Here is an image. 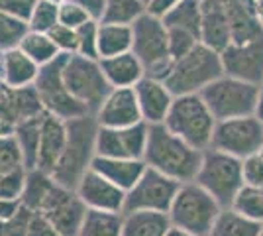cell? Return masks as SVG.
<instances>
[{
    "label": "cell",
    "mask_w": 263,
    "mask_h": 236,
    "mask_svg": "<svg viewBox=\"0 0 263 236\" xmlns=\"http://www.w3.org/2000/svg\"><path fill=\"white\" fill-rule=\"evenodd\" d=\"M143 161L147 168L157 169L171 179L189 183L197 179L202 152L175 136L165 124H152Z\"/></svg>",
    "instance_id": "6da1fadb"
},
{
    "label": "cell",
    "mask_w": 263,
    "mask_h": 236,
    "mask_svg": "<svg viewBox=\"0 0 263 236\" xmlns=\"http://www.w3.org/2000/svg\"><path fill=\"white\" fill-rule=\"evenodd\" d=\"M97 134H99V122L95 114H85L73 120H67L65 150L51 173V177L59 185L77 189L81 177L90 169L92 159L97 157Z\"/></svg>",
    "instance_id": "7a4b0ae2"
},
{
    "label": "cell",
    "mask_w": 263,
    "mask_h": 236,
    "mask_svg": "<svg viewBox=\"0 0 263 236\" xmlns=\"http://www.w3.org/2000/svg\"><path fill=\"white\" fill-rule=\"evenodd\" d=\"M222 75L224 67L218 51L210 49L209 45L198 44L185 56L173 59L171 71L163 83L175 97L200 95L210 83H214Z\"/></svg>",
    "instance_id": "3957f363"
},
{
    "label": "cell",
    "mask_w": 263,
    "mask_h": 236,
    "mask_svg": "<svg viewBox=\"0 0 263 236\" xmlns=\"http://www.w3.org/2000/svg\"><path fill=\"white\" fill-rule=\"evenodd\" d=\"M132 51L142 61L145 77L165 81L175 57L171 56L169 35L163 20L152 12H145L142 18L132 24Z\"/></svg>",
    "instance_id": "277c9868"
},
{
    "label": "cell",
    "mask_w": 263,
    "mask_h": 236,
    "mask_svg": "<svg viewBox=\"0 0 263 236\" xmlns=\"http://www.w3.org/2000/svg\"><path fill=\"white\" fill-rule=\"evenodd\" d=\"M216 122L218 120L200 95H181L175 97L163 124L186 144L204 152L212 146Z\"/></svg>",
    "instance_id": "5b68a950"
},
{
    "label": "cell",
    "mask_w": 263,
    "mask_h": 236,
    "mask_svg": "<svg viewBox=\"0 0 263 236\" xmlns=\"http://www.w3.org/2000/svg\"><path fill=\"white\" fill-rule=\"evenodd\" d=\"M220 213L222 205L206 189H202L197 181H189L181 183L167 214L171 225L177 228H183L195 236H210Z\"/></svg>",
    "instance_id": "8992f818"
},
{
    "label": "cell",
    "mask_w": 263,
    "mask_h": 236,
    "mask_svg": "<svg viewBox=\"0 0 263 236\" xmlns=\"http://www.w3.org/2000/svg\"><path fill=\"white\" fill-rule=\"evenodd\" d=\"M195 181L222 205V209H228L243 187L241 159L209 148L202 152V161Z\"/></svg>",
    "instance_id": "52a82bcc"
},
{
    "label": "cell",
    "mask_w": 263,
    "mask_h": 236,
    "mask_svg": "<svg viewBox=\"0 0 263 236\" xmlns=\"http://www.w3.org/2000/svg\"><path fill=\"white\" fill-rule=\"evenodd\" d=\"M63 79H65L69 93L79 102H83L90 114L99 111L100 104L104 102V99L112 90L110 83L102 73L100 59L79 56V53L65 56Z\"/></svg>",
    "instance_id": "ba28073f"
},
{
    "label": "cell",
    "mask_w": 263,
    "mask_h": 236,
    "mask_svg": "<svg viewBox=\"0 0 263 236\" xmlns=\"http://www.w3.org/2000/svg\"><path fill=\"white\" fill-rule=\"evenodd\" d=\"M200 97L209 104L210 113L214 114L216 120L252 116L255 111L257 85L230 75H222L214 83H210L200 93Z\"/></svg>",
    "instance_id": "9c48e42d"
},
{
    "label": "cell",
    "mask_w": 263,
    "mask_h": 236,
    "mask_svg": "<svg viewBox=\"0 0 263 236\" xmlns=\"http://www.w3.org/2000/svg\"><path fill=\"white\" fill-rule=\"evenodd\" d=\"M63 63H65V53H61L55 61L44 65L40 69V75L35 79L33 87L42 99L45 113L53 114L61 120H73L90 113L67 89L65 79H63Z\"/></svg>",
    "instance_id": "30bf717a"
},
{
    "label": "cell",
    "mask_w": 263,
    "mask_h": 236,
    "mask_svg": "<svg viewBox=\"0 0 263 236\" xmlns=\"http://www.w3.org/2000/svg\"><path fill=\"white\" fill-rule=\"evenodd\" d=\"M263 146V122L255 116L218 120L212 136V146L224 154L246 159L257 154Z\"/></svg>",
    "instance_id": "8fae6325"
},
{
    "label": "cell",
    "mask_w": 263,
    "mask_h": 236,
    "mask_svg": "<svg viewBox=\"0 0 263 236\" xmlns=\"http://www.w3.org/2000/svg\"><path fill=\"white\" fill-rule=\"evenodd\" d=\"M181 183L163 175L157 169L147 168L140 181L126 193L124 213L132 211H155V213H169L175 201Z\"/></svg>",
    "instance_id": "7c38bea8"
},
{
    "label": "cell",
    "mask_w": 263,
    "mask_h": 236,
    "mask_svg": "<svg viewBox=\"0 0 263 236\" xmlns=\"http://www.w3.org/2000/svg\"><path fill=\"white\" fill-rule=\"evenodd\" d=\"M167 35L171 56L181 57L200 42V24H202V0H183L171 10L161 16Z\"/></svg>",
    "instance_id": "4fadbf2b"
},
{
    "label": "cell",
    "mask_w": 263,
    "mask_h": 236,
    "mask_svg": "<svg viewBox=\"0 0 263 236\" xmlns=\"http://www.w3.org/2000/svg\"><path fill=\"white\" fill-rule=\"evenodd\" d=\"M87 211L88 209L81 201L75 189L55 183V187L47 195V199L37 213L44 214L63 236H79Z\"/></svg>",
    "instance_id": "5bb4252c"
},
{
    "label": "cell",
    "mask_w": 263,
    "mask_h": 236,
    "mask_svg": "<svg viewBox=\"0 0 263 236\" xmlns=\"http://www.w3.org/2000/svg\"><path fill=\"white\" fill-rule=\"evenodd\" d=\"M149 124L138 122L126 128H104L99 126L97 134V156L143 159L147 148Z\"/></svg>",
    "instance_id": "9a60e30c"
},
{
    "label": "cell",
    "mask_w": 263,
    "mask_h": 236,
    "mask_svg": "<svg viewBox=\"0 0 263 236\" xmlns=\"http://www.w3.org/2000/svg\"><path fill=\"white\" fill-rule=\"evenodd\" d=\"M224 75L241 79L246 83H263V35L252 42L230 44L222 53Z\"/></svg>",
    "instance_id": "2e32d148"
},
{
    "label": "cell",
    "mask_w": 263,
    "mask_h": 236,
    "mask_svg": "<svg viewBox=\"0 0 263 236\" xmlns=\"http://www.w3.org/2000/svg\"><path fill=\"white\" fill-rule=\"evenodd\" d=\"M75 191L88 211L124 213L126 191H122L118 185H114L112 181H108L92 168L81 177Z\"/></svg>",
    "instance_id": "e0dca14e"
},
{
    "label": "cell",
    "mask_w": 263,
    "mask_h": 236,
    "mask_svg": "<svg viewBox=\"0 0 263 236\" xmlns=\"http://www.w3.org/2000/svg\"><path fill=\"white\" fill-rule=\"evenodd\" d=\"M95 118L99 126L104 128H126L138 122H143L142 111L136 99V90L126 89H112L100 108L95 113Z\"/></svg>",
    "instance_id": "ac0fdd59"
},
{
    "label": "cell",
    "mask_w": 263,
    "mask_h": 236,
    "mask_svg": "<svg viewBox=\"0 0 263 236\" xmlns=\"http://www.w3.org/2000/svg\"><path fill=\"white\" fill-rule=\"evenodd\" d=\"M136 99L142 111L143 122L152 124H163L167 114L171 111V104L175 101V95L169 90V87L163 81L152 77H143L136 87Z\"/></svg>",
    "instance_id": "d6986e66"
},
{
    "label": "cell",
    "mask_w": 263,
    "mask_h": 236,
    "mask_svg": "<svg viewBox=\"0 0 263 236\" xmlns=\"http://www.w3.org/2000/svg\"><path fill=\"white\" fill-rule=\"evenodd\" d=\"M67 144V120H61L53 114L45 113L42 124V138H40V152L35 169H42L45 173H53L55 166L59 164L61 154Z\"/></svg>",
    "instance_id": "ffe728a7"
},
{
    "label": "cell",
    "mask_w": 263,
    "mask_h": 236,
    "mask_svg": "<svg viewBox=\"0 0 263 236\" xmlns=\"http://www.w3.org/2000/svg\"><path fill=\"white\" fill-rule=\"evenodd\" d=\"M200 42L218 53H222L232 44L230 22L222 0H202Z\"/></svg>",
    "instance_id": "44dd1931"
},
{
    "label": "cell",
    "mask_w": 263,
    "mask_h": 236,
    "mask_svg": "<svg viewBox=\"0 0 263 236\" xmlns=\"http://www.w3.org/2000/svg\"><path fill=\"white\" fill-rule=\"evenodd\" d=\"M230 22L232 44L252 42L263 35V26L257 18L252 0H222Z\"/></svg>",
    "instance_id": "7402d4cb"
},
{
    "label": "cell",
    "mask_w": 263,
    "mask_h": 236,
    "mask_svg": "<svg viewBox=\"0 0 263 236\" xmlns=\"http://www.w3.org/2000/svg\"><path fill=\"white\" fill-rule=\"evenodd\" d=\"M90 168L104 175L114 185H118L122 191H130L132 187L140 181L143 171L147 169L143 159H128V157H100L92 159Z\"/></svg>",
    "instance_id": "603a6c76"
},
{
    "label": "cell",
    "mask_w": 263,
    "mask_h": 236,
    "mask_svg": "<svg viewBox=\"0 0 263 236\" xmlns=\"http://www.w3.org/2000/svg\"><path fill=\"white\" fill-rule=\"evenodd\" d=\"M100 67L112 89H126V87L134 89L145 77V69L142 61L134 56V51L104 57L100 59Z\"/></svg>",
    "instance_id": "cb8c5ba5"
},
{
    "label": "cell",
    "mask_w": 263,
    "mask_h": 236,
    "mask_svg": "<svg viewBox=\"0 0 263 236\" xmlns=\"http://www.w3.org/2000/svg\"><path fill=\"white\" fill-rule=\"evenodd\" d=\"M40 65L24 53L20 47L4 51V79L2 83L12 89L32 87L40 75Z\"/></svg>",
    "instance_id": "d4e9b609"
},
{
    "label": "cell",
    "mask_w": 263,
    "mask_h": 236,
    "mask_svg": "<svg viewBox=\"0 0 263 236\" xmlns=\"http://www.w3.org/2000/svg\"><path fill=\"white\" fill-rule=\"evenodd\" d=\"M167 213L155 211H132L124 213L122 236H165L171 228Z\"/></svg>",
    "instance_id": "484cf974"
},
{
    "label": "cell",
    "mask_w": 263,
    "mask_h": 236,
    "mask_svg": "<svg viewBox=\"0 0 263 236\" xmlns=\"http://www.w3.org/2000/svg\"><path fill=\"white\" fill-rule=\"evenodd\" d=\"M134 35L132 26L124 24H99V59L132 51Z\"/></svg>",
    "instance_id": "4316f807"
},
{
    "label": "cell",
    "mask_w": 263,
    "mask_h": 236,
    "mask_svg": "<svg viewBox=\"0 0 263 236\" xmlns=\"http://www.w3.org/2000/svg\"><path fill=\"white\" fill-rule=\"evenodd\" d=\"M44 114L24 120L16 124L14 128V138L18 140V146L22 150L24 164L28 169H35L37 164V152H40V138H42V124H44Z\"/></svg>",
    "instance_id": "83f0119b"
},
{
    "label": "cell",
    "mask_w": 263,
    "mask_h": 236,
    "mask_svg": "<svg viewBox=\"0 0 263 236\" xmlns=\"http://www.w3.org/2000/svg\"><path fill=\"white\" fill-rule=\"evenodd\" d=\"M259 228H261V223H255L228 207V209H222V213L218 214L210 236H257Z\"/></svg>",
    "instance_id": "f1b7e54d"
},
{
    "label": "cell",
    "mask_w": 263,
    "mask_h": 236,
    "mask_svg": "<svg viewBox=\"0 0 263 236\" xmlns=\"http://www.w3.org/2000/svg\"><path fill=\"white\" fill-rule=\"evenodd\" d=\"M57 181L45 173L42 169H28V177H26V187L22 193V205L28 207L30 211L37 213L42 209L44 201L47 199V195L51 193V189L55 187Z\"/></svg>",
    "instance_id": "f546056e"
},
{
    "label": "cell",
    "mask_w": 263,
    "mask_h": 236,
    "mask_svg": "<svg viewBox=\"0 0 263 236\" xmlns=\"http://www.w3.org/2000/svg\"><path fill=\"white\" fill-rule=\"evenodd\" d=\"M124 213L87 211L79 236H122Z\"/></svg>",
    "instance_id": "4dcf8cb0"
},
{
    "label": "cell",
    "mask_w": 263,
    "mask_h": 236,
    "mask_svg": "<svg viewBox=\"0 0 263 236\" xmlns=\"http://www.w3.org/2000/svg\"><path fill=\"white\" fill-rule=\"evenodd\" d=\"M20 49L30 59H33L40 67L51 63V61H55L57 57L61 56V51L57 49V45L53 44V40L49 38V34H45V32H33V30H30L26 34V38H24L22 44H20Z\"/></svg>",
    "instance_id": "1f68e13d"
},
{
    "label": "cell",
    "mask_w": 263,
    "mask_h": 236,
    "mask_svg": "<svg viewBox=\"0 0 263 236\" xmlns=\"http://www.w3.org/2000/svg\"><path fill=\"white\" fill-rule=\"evenodd\" d=\"M147 12V4L142 0H106V10L100 22L132 26Z\"/></svg>",
    "instance_id": "d6a6232c"
},
{
    "label": "cell",
    "mask_w": 263,
    "mask_h": 236,
    "mask_svg": "<svg viewBox=\"0 0 263 236\" xmlns=\"http://www.w3.org/2000/svg\"><path fill=\"white\" fill-rule=\"evenodd\" d=\"M232 209L255 223H263V187L243 185L234 197Z\"/></svg>",
    "instance_id": "836d02e7"
},
{
    "label": "cell",
    "mask_w": 263,
    "mask_h": 236,
    "mask_svg": "<svg viewBox=\"0 0 263 236\" xmlns=\"http://www.w3.org/2000/svg\"><path fill=\"white\" fill-rule=\"evenodd\" d=\"M28 32H30L28 22L0 12V51H10L20 47Z\"/></svg>",
    "instance_id": "e575fe53"
},
{
    "label": "cell",
    "mask_w": 263,
    "mask_h": 236,
    "mask_svg": "<svg viewBox=\"0 0 263 236\" xmlns=\"http://www.w3.org/2000/svg\"><path fill=\"white\" fill-rule=\"evenodd\" d=\"M57 24H59V4H55L51 0H37L32 16L28 20L30 30L49 34Z\"/></svg>",
    "instance_id": "d590c367"
},
{
    "label": "cell",
    "mask_w": 263,
    "mask_h": 236,
    "mask_svg": "<svg viewBox=\"0 0 263 236\" xmlns=\"http://www.w3.org/2000/svg\"><path fill=\"white\" fill-rule=\"evenodd\" d=\"M18 169H28L24 164L22 150L14 134L0 138V175H6Z\"/></svg>",
    "instance_id": "8d00e7d4"
},
{
    "label": "cell",
    "mask_w": 263,
    "mask_h": 236,
    "mask_svg": "<svg viewBox=\"0 0 263 236\" xmlns=\"http://www.w3.org/2000/svg\"><path fill=\"white\" fill-rule=\"evenodd\" d=\"M99 24L95 20H88L77 28V53L85 57L99 59Z\"/></svg>",
    "instance_id": "74e56055"
},
{
    "label": "cell",
    "mask_w": 263,
    "mask_h": 236,
    "mask_svg": "<svg viewBox=\"0 0 263 236\" xmlns=\"http://www.w3.org/2000/svg\"><path fill=\"white\" fill-rule=\"evenodd\" d=\"M26 177H28V169H18L6 175H0V197L20 201L26 187Z\"/></svg>",
    "instance_id": "f35d334b"
},
{
    "label": "cell",
    "mask_w": 263,
    "mask_h": 236,
    "mask_svg": "<svg viewBox=\"0 0 263 236\" xmlns=\"http://www.w3.org/2000/svg\"><path fill=\"white\" fill-rule=\"evenodd\" d=\"M49 38L53 40V44L57 45V49L61 53H65V56L77 53V30L75 28L57 24L53 30L49 32Z\"/></svg>",
    "instance_id": "ab89813d"
},
{
    "label": "cell",
    "mask_w": 263,
    "mask_h": 236,
    "mask_svg": "<svg viewBox=\"0 0 263 236\" xmlns=\"http://www.w3.org/2000/svg\"><path fill=\"white\" fill-rule=\"evenodd\" d=\"M88 20L90 18H88V14L85 12V8L79 2H75V0L65 2V4H59V24L77 30L83 24H87Z\"/></svg>",
    "instance_id": "60d3db41"
},
{
    "label": "cell",
    "mask_w": 263,
    "mask_h": 236,
    "mask_svg": "<svg viewBox=\"0 0 263 236\" xmlns=\"http://www.w3.org/2000/svg\"><path fill=\"white\" fill-rule=\"evenodd\" d=\"M241 173H243V185L263 187V157L259 154L241 159Z\"/></svg>",
    "instance_id": "b9f144b4"
},
{
    "label": "cell",
    "mask_w": 263,
    "mask_h": 236,
    "mask_svg": "<svg viewBox=\"0 0 263 236\" xmlns=\"http://www.w3.org/2000/svg\"><path fill=\"white\" fill-rule=\"evenodd\" d=\"M32 214L33 211H30L24 205H20V209L6 221V236H28Z\"/></svg>",
    "instance_id": "7bdbcfd3"
},
{
    "label": "cell",
    "mask_w": 263,
    "mask_h": 236,
    "mask_svg": "<svg viewBox=\"0 0 263 236\" xmlns=\"http://www.w3.org/2000/svg\"><path fill=\"white\" fill-rule=\"evenodd\" d=\"M37 0H0V12L28 22Z\"/></svg>",
    "instance_id": "ee69618b"
},
{
    "label": "cell",
    "mask_w": 263,
    "mask_h": 236,
    "mask_svg": "<svg viewBox=\"0 0 263 236\" xmlns=\"http://www.w3.org/2000/svg\"><path fill=\"white\" fill-rule=\"evenodd\" d=\"M28 236H63L42 213H33L28 228Z\"/></svg>",
    "instance_id": "f6af8a7d"
},
{
    "label": "cell",
    "mask_w": 263,
    "mask_h": 236,
    "mask_svg": "<svg viewBox=\"0 0 263 236\" xmlns=\"http://www.w3.org/2000/svg\"><path fill=\"white\" fill-rule=\"evenodd\" d=\"M0 120H8L16 126L14 104H12V87L0 83Z\"/></svg>",
    "instance_id": "bcb514c9"
},
{
    "label": "cell",
    "mask_w": 263,
    "mask_h": 236,
    "mask_svg": "<svg viewBox=\"0 0 263 236\" xmlns=\"http://www.w3.org/2000/svg\"><path fill=\"white\" fill-rule=\"evenodd\" d=\"M75 2H79L85 8L90 20H95V22L102 20L104 10H106V0H75Z\"/></svg>",
    "instance_id": "7dc6e473"
},
{
    "label": "cell",
    "mask_w": 263,
    "mask_h": 236,
    "mask_svg": "<svg viewBox=\"0 0 263 236\" xmlns=\"http://www.w3.org/2000/svg\"><path fill=\"white\" fill-rule=\"evenodd\" d=\"M179 2H183V0H154L149 6H147V12H152V14H155V16H163L167 10H171L175 4H179Z\"/></svg>",
    "instance_id": "c3c4849f"
},
{
    "label": "cell",
    "mask_w": 263,
    "mask_h": 236,
    "mask_svg": "<svg viewBox=\"0 0 263 236\" xmlns=\"http://www.w3.org/2000/svg\"><path fill=\"white\" fill-rule=\"evenodd\" d=\"M20 205H22V201H12V199L0 197V219L8 221L12 214L20 209Z\"/></svg>",
    "instance_id": "681fc988"
},
{
    "label": "cell",
    "mask_w": 263,
    "mask_h": 236,
    "mask_svg": "<svg viewBox=\"0 0 263 236\" xmlns=\"http://www.w3.org/2000/svg\"><path fill=\"white\" fill-rule=\"evenodd\" d=\"M253 116L259 118L263 122V83L257 85V99H255V111H253Z\"/></svg>",
    "instance_id": "f907efd6"
},
{
    "label": "cell",
    "mask_w": 263,
    "mask_h": 236,
    "mask_svg": "<svg viewBox=\"0 0 263 236\" xmlns=\"http://www.w3.org/2000/svg\"><path fill=\"white\" fill-rule=\"evenodd\" d=\"M165 236H195V234L186 232V230H183V228H177V226H171V228H169V232H167Z\"/></svg>",
    "instance_id": "816d5d0a"
},
{
    "label": "cell",
    "mask_w": 263,
    "mask_h": 236,
    "mask_svg": "<svg viewBox=\"0 0 263 236\" xmlns=\"http://www.w3.org/2000/svg\"><path fill=\"white\" fill-rule=\"evenodd\" d=\"M253 2V8L257 12V18H259V22L263 26V0H252Z\"/></svg>",
    "instance_id": "f5cc1de1"
},
{
    "label": "cell",
    "mask_w": 263,
    "mask_h": 236,
    "mask_svg": "<svg viewBox=\"0 0 263 236\" xmlns=\"http://www.w3.org/2000/svg\"><path fill=\"white\" fill-rule=\"evenodd\" d=\"M4 79V51H0V83Z\"/></svg>",
    "instance_id": "db71d44e"
},
{
    "label": "cell",
    "mask_w": 263,
    "mask_h": 236,
    "mask_svg": "<svg viewBox=\"0 0 263 236\" xmlns=\"http://www.w3.org/2000/svg\"><path fill=\"white\" fill-rule=\"evenodd\" d=\"M0 236H6V221L0 219Z\"/></svg>",
    "instance_id": "11a10c76"
},
{
    "label": "cell",
    "mask_w": 263,
    "mask_h": 236,
    "mask_svg": "<svg viewBox=\"0 0 263 236\" xmlns=\"http://www.w3.org/2000/svg\"><path fill=\"white\" fill-rule=\"evenodd\" d=\"M51 2H55V4H65V2H71V0H51Z\"/></svg>",
    "instance_id": "9f6ffc18"
},
{
    "label": "cell",
    "mask_w": 263,
    "mask_h": 236,
    "mask_svg": "<svg viewBox=\"0 0 263 236\" xmlns=\"http://www.w3.org/2000/svg\"><path fill=\"white\" fill-rule=\"evenodd\" d=\"M142 2H145V4H147V6H149V4H152V2H154V0H142Z\"/></svg>",
    "instance_id": "6f0895ef"
},
{
    "label": "cell",
    "mask_w": 263,
    "mask_h": 236,
    "mask_svg": "<svg viewBox=\"0 0 263 236\" xmlns=\"http://www.w3.org/2000/svg\"><path fill=\"white\" fill-rule=\"evenodd\" d=\"M257 236H263V223H261V228H259V234Z\"/></svg>",
    "instance_id": "680465c9"
},
{
    "label": "cell",
    "mask_w": 263,
    "mask_h": 236,
    "mask_svg": "<svg viewBox=\"0 0 263 236\" xmlns=\"http://www.w3.org/2000/svg\"><path fill=\"white\" fill-rule=\"evenodd\" d=\"M257 154H259V156L263 157V146H261V150H259V152H257Z\"/></svg>",
    "instance_id": "91938a15"
}]
</instances>
